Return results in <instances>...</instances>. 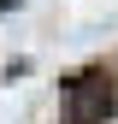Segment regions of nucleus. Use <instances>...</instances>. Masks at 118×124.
I'll return each mask as SVG.
<instances>
[{
  "instance_id": "1",
  "label": "nucleus",
  "mask_w": 118,
  "mask_h": 124,
  "mask_svg": "<svg viewBox=\"0 0 118 124\" xmlns=\"http://www.w3.org/2000/svg\"><path fill=\"white\" fill-rule=\"evenodd\" d=\"M112 101H118L112 77L106 71H83V77H71L65 95H59V118H65V124H106Z\"/></svg>"
},
{
  "instance_id": "2",
  "label": "nucleus",
  "mask_w": 118,
  "mask_h": 124,
  "mask_svg": "<svg viewBox=\"0 0 118 124\" xmlns=\"http://www.w3.org/2000/svg\"><path fill=\"white\" fill-rule=\"evenodd\" d=\"M6 6H18V0H0V12H6Z\"/></svg>"
}]
</instances>
